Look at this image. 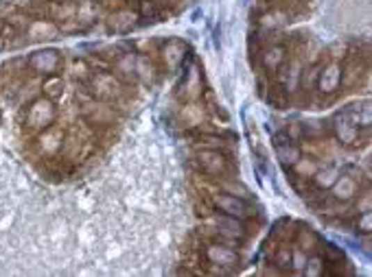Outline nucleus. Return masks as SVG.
<instances>
[{
  "label": "nucleus",
  "mask_w": 372,
  "mask_h": 277,
  "mask_svg": "<svg viewBox=\"0 0 372 277\" xmlns=\"http://www.w3.org/2000/svg\"><path fill=\"white\" fill-rule=\"evenodd\" d=\"M202 258H204V262L208 265V271H211L213 275H230L241 265L239 251L232 249V244H228L226 240H221V238L204 242Z\"/></svg>",
  "instance_id": "1"
},
{
  "label": "nucleus",
  "mask_w": 372,
  "mask_h": 277,
  "mask_svg": "<svg viewBox=\"0 0 372 277\" xmlns=\"http://www.w3.org/2000/svg\"><path fill=\"white\" fill-rule=\"evenodd\" d=\"M57 114H59L57 103L40 94L38 99H33L31 103L26 105L24 127H26L29 131L38 133V131H42V129H47V127L55 125V122H57Z\"/></svg>",
  "instance_id": "2"
},
{
  "label": "nucleus",
  "mask_w": 372,
  "mask_h": 277,
  "mask_svg": "<svg viewBox=\"0 0 372 277\" xmlns=\"http://www.w3.org/2000/svg\"><path fill=\"white\" fill-rule=\"evenodd\" d=\"M66 129L62 125H51L47 129H42L35 133V140H33V149L40 158L44 160H55L59 153L64 151L66 144Z\"/></svg>",
  "instance_id": "3"
},
{
  "label": "nucleus",
  "mask_w": 372,
  "mask_h": 277,
  "mask_svg": "<svg viewBox=\"0 0 372 277\" xmlns=\"http://www.w3.org/2000/svg\"><path fill=\"white\" fill-rule=\"evenodd\" d=\"M331 133L335 135V140L341 146H350V149L362 146V140H364V129L357 127V122L350 118L346 110H339L331 118Z\"/></svg>",
  "instance_id": "4"
},
{
  "label": "nucleus",
  "mask_w": 372,
  "mask_h": 277,
  "mask_svg": "<svg viewBox=\"0 0 372 277\" xmlns=\"http://www.w3.org/2000/svg\"><path fill=\"white\" fill-rule=\"evenodd\" d=\"M195 166L208 177H228L232 171L230 158L223 149H200L195 156Z\"/></svg>",
  "instance_id": "5"
},
{
  "label": "nucleus",
  "mask_w": 372,
  "mask_h": 277,
  "mask_svg": "<svg viewBox=\"0 0 372 277\" xmlns=\"http://www.w3.org/2000/svg\"><path fill=\"white\" fill-rule=\"evenodd\" d=\"M211 208H213V212L226 214V217H234L239 221H248L252 217V205L248 203V199L236 196L226 190L211 194Z\"/></svg>",
  "instance_id": "6"
},
{
  "label": "nucleus",
  "mask_w": 372,
  "mask_h": 277,
  "mask_svg": "<svg viewBox=\"0 0 372 277\" xmlns=\"http://www.w3.org/2000/svg\"><path fill=\"white\" fill-rule=\"evenodd\" d=\"M64 68V57L57 49H40L33 51L26 59V70L38 76H49L59 74Z\"/></svg>",
  "instance_id": "7"
},
{
  "label": "nucleus",
  "mask_w": 372,
  "mask_h": 277,
  "mask_svg": "<svg viewBox=\"0 0 372 277\" xmlns=\"http://www.w3.org/2000/svg\"><path fill=\"white\" fill-rule=\"evenodd\" d=\"M86 85L97 101L110 103L123 94V81L112 72H92V76L88 79Z\"/></svg>",
  "instance_id": "8"
},
{
  "label": "nucleus",
  "mask_w": 372,
  "mask_h": 277,
  "mask_svg": "<svg viewBox=\"0 0 372 277\" xmlns=\"http://www.w3.org/2000/svg\"><path fill=\"white\" fill-rule=\"evenodd\" d=\"M329 192H331V199L335 203H350L353 199H357L362 192V173H355L353 168L339 171V175L333 181Z\"/></svg>",
  "instance_id": "9"
},
{
  "label": "nucleus",
  "mask_w": 372,
  "mask_h": 277,
  "mask_svg": "<svg viewBox=\"0 0 372 277\" xmlns=\"http://www.w3.org/2000/svg\"><path fill=\"white\" fill-rule=\"evenodd\" d=\"M208 225H211L213 232L226 242H241L248 236V229H245L243 221L234 219V217H226V214H219V212L213 214Z\"/></svg>",
  "instance_id": "10"
},
{
  "label": "nucleus",
  "mask_w": 372,
  "mask_h": 277,
  "mask_svg": "<svg viewBox=\"0 0 372 277\" xmlns=\"http://www.w3.org/2000/svg\"><path fill=\"white\" fill-rule=\"evenodd\" d=\"M341 87V61L329 59L320 64L318 76H316V90L322 96H333Z\"/></svg>",
  "instance_id": "11"
},
{
  "label": "nucleus",
  "mask_w": 372,
  "mask_h": 277,
  "mask_svg": "<svg viewBox=\"0 0 372 277\" xmlns=\"http://www.w3.org/2000/svg\"><path fill=\"white\" fill-rule=\"evenodd\" d=\"M160 64L167 72H175L184 66L188 57V44L180 37H171L160 46Z\"/></svg>",
  "instance_id": "12"
},
{
  "label": "nucleus",
  "mask_w": 372,
  "mask_h": 277,
  "mask_svg": "<svg viewBox=\"0 0 372 277\" xmlns=\"http://www.w3.org/2000/svg\"><path fill=\"white\" fill-rule=\"evenodd\" d=\"M83 118L90 122L92 127H112L116 114H114V107L108 105L106 101H90L83 105Z\"/></svg>",
  "instance_id": "13"
},
{
  "label": "nucleus",
  "mask_w": 372,
  "mask_h": 277,
  "mask_svg": "<svg viewBox=\"0 0 372 277\" xmlns=\"http://www.w3.org/2000/svg\"><path fill=\"white\" fill-rule=\"evenodd\" d=\"M136 24H138V11L136 9L118 7L108 15V28H110V33H116V35L129 33Z\"/></svg>",
  "instance_id": "14"
},
{
  "label": "nucleus",
  "mask_w": 372,
  "mask_h": 277,
  "mask_svg": "<svg viewBox=\"0 0 372 277\" xmlns=\"http://www.w3.org/2000/svg\"><path fill=\"white\" fill-rule=\"evenodd\" d=\"M287 53L289 51L285 44H267L259 55V64L265 72L276 74L282 68V64L287 61Z\"/></svg>",
  "instance_id": "15"
},
{
  "label": "nucleus",
  "mask_w": 372,
  "mask_h": 277,
  "mask_svg": "<svg viewBox=\"0 0 372 277\" xmlns=\"http://www.w3.org/2000/svg\"><path fill=\"white\" fill-rule=\"evenodd\" d=\"M274 151H276V158L282 166L291 168L293 162L302 156V149L296 144V140L289 133H280L274 137Z\"/></svg>",
  "instance_id": "16"
},
{
  "label": "nucleus",
  "mask_w": 372,
  "mask_h": 277,
  "mask_svg": "<svg viewBox=\"0 0 372 277\" xmlns=\"http://www.w3.org/2000/svg\"><path fill=\"white\" fill-rule=\"evenodd\" d=\"M57 35H59V26L53 20L38 18V20L26 22V26H24L26 42H49V40H55Z\"/></svg>",
  "instance_id": "17"
},
{
  "label": "nucleus",
  "mask_w": 372,
  "mask_h": 277,
  "mask_svg": "<svg viewBox=\"0 0 372 277\" xmlns=\"http://www.w3.org/2000/svg\"><path fill=\"white\" fill-rule=\"evenodd\" d=\"M202 76H200V68L191 66L188 72L184 74V81L177 87V99L184 103H195L202 96Z\"/></svg>",
  "instance_id": "18"
},
{
  "label": "nucleus",
  "mask_w": 372,
  "mask_h": 277,
  "mask_svg": "<svg viewBox=\"0 0 372 277\" xmlns=\"http://www.w3.org/2000/svg\"><path fill=\"white\" fill-rule=\"evenodd\" d=\"M366 74V64L364 57L350 53V57L341 64V85L344 87H355L362 83V76Z\"/></svg>",
  "instance_id": "19"
},
{
  "label": "nucleus",
  "mask_w": 372,
  "mask_h": 277,
  "mask_svg": "<svg viewBox=\"0 0 372 277\" xmlns=\"http://www.w3.org/2000/svg\"><path fill=\"white\" fill-rule=\"evenodd\" d=\"M47 3H49L47 13L55 24L68 22L77 15V3L74 0H47Z\"/></svg>",
  "instance_id": "20"
},
{
  "label": "nucleus",
  "mask_w": 372,
  "mask_h": 277,
  "mask_svg": "<svg viewBox=\"0 0 372 277\" xmlns=\"http://www.w3.org/2000/svg\"><path fill=\"white\" fill-rule=\"evenodd\" d=\"M134 76L140 79L145 85H154L156 83V76H158V68L152 59L147 55H138L136 61H134Z\"/></svg>",
  "instance_id": "21"
},
{
  "label": "nucleus",
  "mask_w": 372,
  "mask_h": 277,
  "mask_svg": "<svg viewBox=\"0 0 372 277\" xmlns=\"http://www.w3.org/2000/svg\"><path fill=\"white\" fill-rule=\"evenodd\" d=\"M40 92H42V96H47V99H51V101H57V99H62V96H64V92H66V81L62 79V74L42 76Z\"/></svg>",
  "instance_id": "22"
},
{
  "label": "nucleus",
  "mask_w": 372,
  "mask_h": 277,
  "mask_svg": "<svg viewBox=\"0 0 372 277\" xmlns=\"http://www.w3.org/2000/svg\"><path fill=\"white\" fill-rule=\"evenodd\" d=\"M293 240H296V244H298V249H302L307 255L309 253H318V249H320V236L314 232L311 227H300L298 232L293 234Z\"/></svg>",
  "instance_id": "23"
},
{
  "label": "nucleus",
  "mask_w": 372,
  "mask_h": 277,
  "mask_svg": "<svg viewBox=\"0 0 372 277\" xmlns=\"http://www.w3.org/2000/svg\"><path fill=\"white\" fill-rule=\"evenodd\" d=\"M346 112L350 114V118L357 122V127L368 131L370 125H372V116H370V103L368 101H362V103H353L346 107Z\"/></svg>",
  "instance_id": "24"
},
{
  "label": "nucleus",
  "mask_w": 372,
  "mask_h": 277,
  "mask_svg": "<svg viewBox=\"0 0 372 277\" xmlns=\"http://www.w3.org/2000/svg\"><path fill=\"white\" fill-rule=\"evenodd\" d=\"M318 168H320V164H318V160L316 158H311V156H300L296 162H293V166H291V171H293V175L298 177V179H311L316 173H318Z\"/></svg>",
  "instance_id": "25"
},
{
  "label": "nucleus",
  "mask_w": 372,
  "mask_h": 277,
  "mask_svg": "<svg viewBox=\"0 0 372 277\" xmlns=\"http://www.w3.org/2000/svg\"><path fill=\"white\" fill-rule=\"evenodd\" d=\"M339 171L333 166H326V168H318V173L311 177V186H314L316 190L324 192V190H329L333 186V181L337 179Z\"/></svg>",
  "instance_id": "26"
},
{
  "label": "nucleus",
  "mask_w": 372,
  "mask_h": 277,
  "mask_svg": "<svg viewBox=\"0 0 372 277\" xmlns=\"http://www.w3.org/2000/svg\"><path fill=\"white\" fill-rule=\"evenodd\" d=\"M136 11H138V18L147 22H158L162 18V5L158 0H140Z\"/></svg>",
  "instance_id": "27"
},
{
  "label": "nucleus",
  "mask_w": 372,
  "mask_h": 277,
  "mask_svg": "<svg viewBox=\"0 0 372 277\" xmlns=\"http://www.w3.org/2000/svg\"><path fill=\"white\" fill-rule=\"evenodd\" d=\"M326 273V262L320 253H309L307 255V265L302 269V275L307 277H322Z\"/></svg>",
  "instance_id": "28"
},
{
  "label": "nucleus",
  "mask_w": 372,
  "mask_h": 277,
  "mask_svg": "<svg viewBox=\"0 0 372 277\" xmlns=\"http://www.w3.org/2000/svg\"><path fill=\"white\" fill-rule=\"evenodd\" d=\"M274 267L280 273H289V269H291V247L280 244V247L274 251Z\"/></svg>",
  "instance_id": "29"
},
{
  "label": "nucleus",
  "mask_w": 372,
  "mask_h": 277,
  "mask_svg": "<svg viewBox=\"0 0 372 277\" xmlns=\"http://www.w3.org/2000/svg\"><path fill=\"white\" fill-rule=\"evenodd\" d=\"M70 72H72V79H77L79 83H88V79L92 76V68L86 59H74Z\"/></svg>",
  "instance_id": "30"
},
{
  "label": "nucleus",
  "mask_w": 372,
  "mask_h": 277,
  "mask_svg": "<svg viewBox=\"0 0 372 277\" xmlns=\"http://www.w3.org/2000/svg\"><path fill=\"white\" fill-rule=\"evenodd\" d=\"M182 118H184V122L186 125H191V127H195V125H202V120H204V110L200 105H195V103H188L184 110H182Z\"/></svg>",
  "instance_id": "31"
},
{
  "label": "nucleus",
  "mask_w": 372,
  "mask_h": 277,
  "mask_svg": "<svg viewBox=\"0 0 372 277\" xmlns=\"http://www.w3.org/2000/svg\"><path fill=\"white\" fill-rule=\"evenodd\" d=\"M195 144L197 149H223V140L219 135H213V133H202L195 137Z\"/></svg>",
  "instance_id": "32"
},
{
  "label": "nucleus",
  "mask_w": 372,
  "mask_h": 277,
  "mask_svg": "<svg viewBox=\"0 0 372 277\" xmlns=\"http://www.w3.org/2000/svg\"><path fill=\"white\" fill-rule=\"evenodd\" d=\"M355 229H357L359 234H364V236H370V234H372V214H370V210L357 214Z\"/></svg>",
  "instance_id": "33"
},
{
  "label": "nucleus",
  "mask_w": 372,
  "mask_h": 277,
  "mask_svg": "<svg viewBox=\"0 0 372 277\" xmlns=\"http://www.w3.org/2000/svg\"><path fill=\"white\" fill-rule=\"evenodd\" d=\"M307 265V253L302 249H291V269L289 273H302Z\"/></svg>",
  "instance_id": "34"
},
{
  "label": "nucleus",
  "mask_w": 372,
  "mask_h": 277,
  "mask_svg": "<svg viewBox=\"0 0 372 277\" xmlns=\"http://www.w3.org/2000/svg\"><path fill=\"white\" fill-rule=\"evenodd\" d=\"M368 210H370V192H364L362 201H357V212H368Z\"/></svg>",
  "instance_id": "35"
},
{
  "label": "nucleus",
  "mask_w": 372,
  "mask_h": 277,
  "mask_svg": "<svg viewBox=\"0 0 372 277\" xmlns=\"http://www.w3.org/2000/svg\"><path fill=\"white\" fill-rule=\"evenodd\" d=\"M5 46H7V40H5V35H3V33H0V51H3Z\"/></svg>",
  "instance_id": "36"
},
{
  "label": "nucleus",
  "mask_w": 372,
  "mask_h": 277,
  "mask_svg": "<svg viewBox=\"0 0 372 277\" xmlns=\"http://www.w3.org/2000/svg\"><path fill=\"white\" fill-rule=\"evenodd\" d=\"M0 83H3V74H0Z\"/></svg>",
  "instance_id": "37"
}]
</instances>
